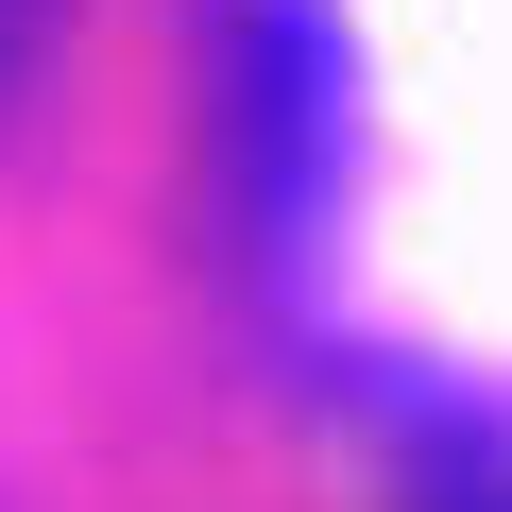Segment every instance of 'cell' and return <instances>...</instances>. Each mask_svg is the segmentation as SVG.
I'll use <instances>...</instances> for the list:
<instances>
[{"label":"cell","mask_w":512,"mask_h":512,"mask_svg":"<svg viewBox=\"0 0 512 512\" xmlns=\"http://www.w3.org/2000/svg\"><path fill=\"white\" fill-rule=\"evenodd\" d=\"M52 18H69V0H0V86L35 69V35H52Z\"/></svg>","instance_id":"1"}]
</instances>
